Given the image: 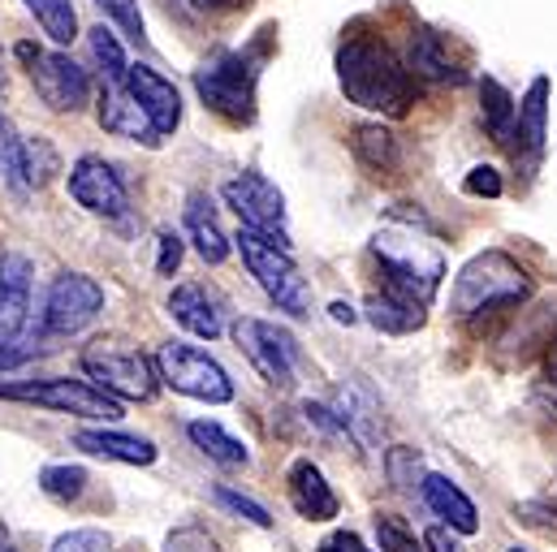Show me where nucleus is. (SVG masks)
<instances>
[{
	"instance_id": "nucleus-42",
	"label": "nucleus",
	"mask_w": 557,
	"mask_h": 552,
	"mask_svg": "<svg viewBox=\"0 0 557 552\" xmlns=\"http://www.w3.org/2000/svg\"><path fill=\"white\" fill-rule=\"evenodd\" d=\"M177 264H182V238L177 234H160V255H156V273L160 276H173L177 273Z\"/></svg>"
},
{
	"instance_id": "nucleus-41",
	"label": "nucleus",
	"mask_w": 557,
	"mask_h": 552,
	"mask_svg": "<svg viewBox=\"0 0 557 552\" xmlns=\"http://www.w3.org/2000/svg\"><path fill=\"white\" fill-rule=\"evenodd\" d=\"M462 190L467 195H480V199H502V173L497 168H488V164H475L471 173H467V181H462Z\"/></svg>"
},
{
	"instance_id": "nucleus-28",
	"label": "nucleus",
	"mask_w": 557,
	"mask_h": 552,
	"mask_svg": "<svg viewBox=\"0 0 557 552\" xmlns=\"http://www.w3.org/2000/svg\"><path fill=\"white\" fill-rule=\"evenodd\" d=\"M186 436H190V444L203 453V457H212L216 466H247V444L238 440V436H230L221 423H208V418H195V423H186Z\"/></svg>"
},
{
	"instance_id": "nucleus-49",
	"label": "nucleus",
	"mask_w": 557,
	"mask_h": 552,
	"mask_svg": "<svg viewBox=\"0 0 557 552\" xmlns=\"http://www.w3.org/2000/svg\"><path fill=\"white\" fill-rule=\"evenodd\" d=\"M0 91H4V61H0Z\"/></svg>"
},
{
	"instance_id": "nucleus-24",
	"label": "nucleus",
	"mask_w": 557,
	"mask_h": 552,
	"mask_svg": "<svg viewBox=\"0 0 557 552\" xmlns=\"http://www.w3.org/2000/svg\"><path fill=\"white\" fill-rule=\"evenodd\" d=\"M419 488H423V501L432 505V514L449 523V531H458V536H475L480 531V514H475L471 497L458 484H449L445 475H423Z\"/></svg>"
},
{
	"instance_id": "nucleus-22",
	"label": "nucleus",
	"mask_w": 557,
	"mask_h": 552,
	"mask_svg": "<svg viewBox=\"0 0 557 552\" xmlns=\"http://www.w3.org/2000/svg\"><path fill=\"white\" fill-rule=\"evenodd\" d=\"M407 70H411V78L462 83V70H458V61L449 57L445 35H436V30H428V26L411 30V43H407Z\"/></svg>"
},
{
	"instance_id": "nucleus-5",
	"label": "nucleus",
	"mask_w": 557,
	"mask_h": 552,
	"mask_svg": "<svg viewBox=\"0 0 557 552\" xmlns=\"http://www.w3.org/2000/svg\"><path fill=\"white\" fill-rule=\"evenodd\" d=\"M0 402H26L39 411L70 414V418H91V423H117L122 402L96 389L91 380H70V376H44V380H0Z\"/></svg>"
},
{
	"instance_id": "nucleus-15",
	"label": "nucleus",
	"mask_w": 557,
	"mask_h": 552,
	"mask_svg": "<svg viewBox=\"0 0 557 552\" xmlns=\"http://www.w3.org/2000/svg\"><path fill=\"white\" fill-rule=\"evenodd\" d=\"M126 91L135 96L143 117L151 122V130L160 138H169L182 126V96H177V87H173L160 70H151V65H131V70H126Z\"/></svg>"
},
{
	"instance_id": "nucleus-35",
	"label": "nucleus",
	"mask_w": 557,
	"mask_h": 552,
	"mask_svg": "<svg viewBox=\"0 0 557 552\" xmlns=\"http://www.w3.org/2000/svg\"><path fill=\"white\" fill-rule=\"evenodd\" d=\"M216 501H221L230 514H238L243 523L260 527V531H269V527H273V514H269L260 501H251V497H243V492H234V488H216Z\"/></svg>"
},
{
	"instance_id": "nucleus-4",
	"label": "nucleus",
	"mask_w": 557,
	"mask_h": 552,
	"mask_svg": "<svg viewBox=\"0 0 557 552\" xmlns=\"http://www.w3.org/2000/svg\"><path fill=\"white\" fill-rule=\"evenodd\" d=\"M256 83H260V57L256 52H212L195 70V91L199 100L225 117L230 126H251L256 122Z\"/></svg>"
},
{
	"instance_id": "nucleus-30",
	"label": "nucleus",
	"mask_w": 557,
	"mask_h": 552,
	"mask_svg": "<svg viewBox=\"0 0 557 552\" xmlns=\"http://www.w3.org/2000/svg\"><path fill=\"white\" fill-rule=\"evenodd\" d=\"M0 177L22 195L30 190V168H26V138L13 130V122L0 113Z\"/></svg>"
},
{
	"instance_id": "nucleus-33",
	"label": "nucleus",
	"mask_w": 557,
	"mask_h": 552,
	"mask_svg": "<svg viewBox=\"0 0 557 552\" xmlns=\"http://www.w3.org/2000/svg\"><path fill=\"white\" fill-rule=\"evenodd\" d=\"M96 4L104 9V17H113V26H117L126 39L147 43V22H143V13H139V0H96Z\"/></svg>"
},
{
	"instance_id": "nucleus-1",
	"label": "nucleus",
	"mask_w": 557,
	"mask_h": 552,
	"mask_svg": "<svg viewBox=\"0 0 557 552\" xmlns=\"http://www.w3.org/2000/svg\"><path fill=\"white\" fill-rule=\"evenodd\" d=\"M337 83L350 104L385 117H403L416 104V78L398 52L376 35H350L337 48Z\"/></svg>"
},
{
	"instance_id": "nucleus-2",
	"label": "nucleus",
	"mask_w": 557,
	"mask_h": 552,
	"mask_svg": "<svg viewBox=\"0 0 557 552\" xmlns=\"http://www.w3.org/2000/svg\"><path fill=\"white\" fill-rule=\"evenodd\" d=\"M416 225L419 216L394 212V221L372 238V260L381 264V276H385L389 293L428 306L436 298V289H441L445 260H441V251L423 234H416Z\"/></svg>"
},
{
	"instance_id": "nucleus-11",
	"label": "nucleus",
	"mask_w": 557,
	"mask_h": 552,
	"mask_svg": "<svg viewBox=\"0 0 557 552\" xmlns=\"http://www.w3.org/2000/svg\"><path fill=\"white\" fill-rule=\"evenodd\" d=\"M225 203L234 208V216L251 229V234H264L269 242L277 247H294L289 242V229H285V195L264 177V173H243L234 181H225Z\"/></svg>"
},
{
	"instance_id": "nucleus-48",
	"label": "nucleus",
	"mask_w": 557,
	"mask_h": 552,
	"mask_svg": "<svg viewBox=\"0 0 557 552\" xmlns=\"http://www.w3.org/2000/svg\"><path fill=\"white\" fill-rule=\"evenodd\" d=\"M4 540H9V531H4V523H0V552H4Z\"/></svg>"
},
{
	"instance_id": "nucleus-17",
	"label": "nucleus",
	"mask_w": 557,
	"mask_h": 552,
	"mask_svg": "<svg viewBox=\"0 0 557 552\" xmlns=\"http://www.w3.org/2000/svg\"><path fill=\"white\" fill-rule=\"evenodd\" d=\"M30 311V260L0 255V341H17Z\"/></svg>"
},
{
	"instance_id": "nucleus-29",
	"label": "nucleus",
	"mask_w": 557,
	"mask_h": 552,
	"mask_svg": "<svg viewBox=\"0 0 557 552\" xmlns=\"http://www.w3.org/2000/svg\"><path fill=\"white\" fill-rule=\"evenodd\" d=\"M22 4L35 13V22L44 26V35H48L57 48H65V43L78 39V13H74L70 0H22Z\"/></svg>"
},
{
	"instance_id": "nucleus-25",
	"label": "nucleus",
	"mask_w": 557,
	"mask_h": 552,
	"mask_svg": "<svg viewBox=\"0 0 557 552\" xmlns=\"http://www.w3.org/2000/svg\"><path fill=\"white\" fill-rule=\"evenodd\" d=\"M186 234H190V242H195L203 264H225L230 260V238H225L208 195H190L186 199Z\"/></svg>"
},
{
	"instance_id": "nucleus-19",
	"label": "nucleus",
	"mask_w": 557,
	"mask_h": 552,
	"mask_svg": "<svg viewBox=\"0 0 557 552\" xmlns=\"http://www.w3.org/2000/svg\"><path fill=\"white\" fill-rule=\"evenodd\" d=\"M169 315L190 333V337H221L225 333V319H221V302L203 289V285H177L169 293Z\"/></svg>"
},
{
	"instance_id": "nucleus-20",
	"label": "nucleus",
	"mask_w": 557,
	"mask_h": 552,
	"mask_svg": "<svg viewBox=\"0 0 557 552\" xmlns=\"http://www.w3.org/2000/svg\"><path fill=\"white\" fill-rule=\"evenodd\" d=\"M100 126L117 138H135V142H147L156 147L160 135L151 130V122L143 117V109L135 104V96L126 91V83H104L100 91Z\"/></svg>"
},
{
	"instance_id": "nucleus-43",
	"label": "nucleus",
	"mask_w": 557,
	"mask_h": 552,
	"mask_svg": "<svg viewBox=\"0 0 557 552\" xmlns=\"http://www.w3.org/2000/svg\"><path fill=\"white\" fill-rule=\"evenodd\" d=\"M315 552H368V544H363L355 531H333Z\"/></svg>"
},
{
	"instance_id": "nucleus-26",
	"label": "nucleus",
	"mask_w": 557,
	"mask_h": 552,
	"mask_svg": "<svg viewBox=\"0 0 557 552\" xmlns=\"http://www.w3.org/2000/svg\"><path fill=\"white\" fill-rule=\"evenodd\" d=\"M363 311H368V324H372L376 333H389V337H407V333H416V328L428 324V306L407 302V298H398V293H389V289L368 293Z\"/></svg>"
},
{
	"instance_id": "nucleus-7",
	"label": "nucleus",
	"mask_w": 557,
	"mask_h": 552,
	"mask_svg": "<svg viewBox=\"0 0 557 552\" xmlns=\"http://www.w3.org/2000/svg\"><path fill=\"white\" fill-rule=\"evenodd\" d=\"M83 372L91 376L96 389H104L117 402H147L156 398V363L143 350H126L117 341H96L83 350Z\"/></svg>"
},
{
	"instance_id": "nucleus-8",
	"label": "nucleus",
	"mask_w": 557,
	"mask_h": 552,
	"mask_svg": "<svg viewBox=\"0 0 557 552\" xmlns=\"http://www.w3.org/2000/svg\"><path fill=\"white\" fill-rule=\"evenodd\" d=\"M160 380L173 385L182 398H195V402H208V406L234 402V380L225 376V367L190 341L160 346Z\"/></svg>"
},
{
	"instance_id": "nucleus-36",
	"label": "nucleus",
	"mask_w": 557,
	"mask_h": 552,
	"mask_svg": "<svg viewBox=\"0 0 557 552\" xmlns=\"http://www.w3.org/2000/svg\"><path fill=\"white\" fill-rule=\"evenodd\" d=\"M376 544H381V552H423V544L407 531V523L394 514L376 518Z\"/></svg>"
},
{
	"instance_id": "nucleus-32",
	"label": "nucleus",
	"mask_w": 557,
	"mask_h": 552,
	"mask_svg": "<svg viewBox=\"0 0 557 552\" xmlns=\"http://www.w3.org/2000/svg\"><path fill=\"white\" fill-rule=\"evenodd\" d=\"M87 39H91V57H96V61H100V70H104V83H126L131 61H126L122 39H117L113 30H104V26H96Z\"/></svg>"
},
{
	"instance_id": "nucleus-9",
	"label": "nucleus",
	"mask_w": 557,
	"mask_h": 552,
	"mask_svg": "<svg viewBox=\"0 0 557 552\" xmlns=\"http://www.w3.org/2000/svg\"><path fill=\"white\" fill-rule=\"evenodd\" d=\"M17 57L26 61V74L52 113H78L91 104V74L70 52H39L30 43H17Z\"/></svg>"
},
{
	"instance_id": "nucleus-23",
	"label": "nucleus",
	"mask_w": 557,
	"mask_h": 552,
	"mask_svg": "<svg viewBox=\"0 0 557 552\" xmlns=\"http://www.w3.org/2000/svg\"><path fill=\"white\" fill-rule=\"evenodd\" d=\"M350 151H355V160H359L363 168H372L376 177H394V173L403 168V142H398V135H394L389 126H381V122L355 126V130H350Z\"/></svg>"
},
{
	"instance_id": "nucleus-40",
	"label": "nucleus",
	"mask_w": 557,
	"mask_h": 552,
	"mask_svg": "<svg viewBox=\"0 0 557 552\" xmlns=\"http://www.w3.org/2000/svg\"><path fill=\"white\" fill-rule=\"evenodd\" d=\"M48 346H35L30 337H17V341H0V376L4 372H17V367H26L30 359H39Z\"/></svg>"
},
{
	"instance_id": "nucleus-6",
	"label": "nucleus",
	"mask_w": 557,
	"mask_h": 552,
	"mask_svg": "<svg viewBox=\"0 0 557 552\" xmlns=\"http://www.w3.org/2000/svg\"><path fill=\"white\" fill-rule=\"evenodd\" d=\"M238 251H243V264L251 268V276L260 280V289L277 302L281 311H289V315H311V289H307V280L298 273L289 247H277V242H269L264 234L243 229Z\"/></svg>"
},
{
	"instance_id": "nucleus-3",
	"label": "nucleus",
	"mask_w": 557,
	"mask_h": 552,
	"mask_svg": "<svg viewBox=\"0 0 557 552\" xmlns=\"http://www.w3.org/2000/svg\"><path fill=\"white\" fill-rule=\"evenodd\" d=\"M528 298H532V276L523 273V264L510 260L506 251H484L458 268L449 289V311L475 328L484 319L510 315Z\"/></svg>"
},
{
	"instance_id": "nucleus-47",
	"label": "nucleus",
	"mask_w": 557,
	"mask_h": 552,
	"mask_svg": "<svg viewBox=\"0 0 557 552\" xmlns=\"http://www.w3.org/2000/svg\"><path fill=\"white\" fill-rule=\"evenodd\" d=\"M545 372H549V380L557 385V337L549 341V354H545Z\"/></svg>"
},
{
	"instance_id": "nucleus-46",
	"label": "nucleus",
	"mask_w": 557,
	"mask_h": 552,
	"mask_svg": "<svg viewBox=\"0 0 557 552\" xmlns=\"http://www.w3.org/2000/svg\"><path fill=\"white\" fill-rule=\"evenodd\" d=\"M329 311H333V319H337V324H355V311H350L346 302H333Z\"/></svg>"
},
{
	"instance_id": "nucleus-14",
	"label": "nucleus",
	"mask_w": 557,
	"mask_h": 552,
	"mask_svg": "<svg viewBox=\"0 0 557 552\" xmlns=\"http://www.w3.org/2000/svg\"><path fill=\"white\" fill-rule=\"evenodd\" d=\"M545 138H549V78H532L528 96L519 100V122H515V164L532 177L541 168V155H545Z\"/></svg>"
},
{
	"instance_id": "nucleus-39",
	"label": "nucleus",
	"mask_w": 557,
	"mask_h": 552,
	"mask_svg": "<svg viewBox=\"0 0 557 552\" xmlns=\"http://www.w3.org/2000/svg\"><path fill=\"white\" fill-rule=\"evenodd\" d=\"M164 552H221V544L203 531V527H177V531H169V540H164Z\"/></svg>"
},
{
	"instance_id": "nucleus-12",
	"label": "nucleus",
	"mask_w": 557,
	"mask_h": 552,
	"mask_svg": "<svg viewBox=\"0 0 557 552\" xmlns=\"http://www.w3.org/2000/svg\"><path fill=\"white\" fill-rule=\"evenodd\" d=\"M234 341H238V350L251 359V367L273 385V389H285V385H294V367H298V346H294V337L277 328V324H269V319H256V315H243V319H234Z\"/></svg>"
},
{
	"instance_id": "nucleus-31",
	"label": "nucleus",
	"mask_w": 557,
	"mask_h": 552,
	"mask_svg": "<svg viewBox=\"0 0 557 552\" xmlns=\"http://www.w3.org/2000/svg\"><path fill=\"white\" fill-rule=\"evenodd\" d=\"M39 488H44L52 501L70 505V501H78V497L87 492V471H83V466H70V462L44 466V471H39Z\"/></svg>"
},
{
	"instance_id": "nucleus-27",
	"label": "nucleus",
	"mask_w": 557,
	"mask_h": 552,
	"mask_svg": "<svg viewBox=\"0 0 557 552\" xmlns=\"http://www.w3.org/2000/svg\"><path fill=\"white\" fill-rule=\"evenodd\" d=\"M480 117H484V130L497 147H510L515 142V122H519V104L515 96L497 83V78H484L480 83Z\"/></svg>"
},
{
	"instance_id": "nucleus-37",
	"label": "nucleus",
	"mask_w": 557,
	"mask_h": 552,
	"mask_svg": "<svg viewBox=\"0 0 557 552\" xmlns=\"http://www.w3.org/2000/svg\"><path fill=\"white\" fill-rule=\"evenodd\" d=\"M515 523L528 527V531H541V536H557V505H549V501H523V505H515Z\"/></svg>"
},
{
	"instance_id": "nucleus-45",
	"label": "nucleus",
	"mask_w": 557,
	"mask_h": 552,
	"mask_svg": "<svg viewBox=\"0 0 557 552\" xmlns=\"http://www.w3.org/2000/svg\"><path fill=\"white\" fill-rule=\"evenodd\" d=\"M199 13H243V9H251L256 0H190Z\"/></svg>"
},
{
	"instance_id": "nucleus-10",
	"label": "nucleus",
	"mask_w": 557,
	"mask_h": 552,
	"mask_svg": "<svg viewBox=\"0 0 557 552\" xmlns=\"http://www.w3.org/2000/svg\"><path fill=\"white\" fill-rule=\"evenodd\" d=\"M104 311V285L87 273H61L48 285L44 298V315L39 328L48 337H74L87 324H96V315Z\"/></svg>"
},
{
	"instance_id": "nucleus-16",
	"label": "nucleus",
	"mask_w": 557,
	"mask_h": 552,
	"mask_svg": "<svg viewBox=\"0 0 557 552\" xmlns=\"http://www.w3.org/2000/svg\"><path fill=\"white\" fill-rule=\"evenodd\" d=\"M285 492H289L294 514L307 518V523H329V518H337V510H342L337 492L329 488L324 471H320L311 457H298V462L289 466V475H285Z\"/></svg>"
},
{
	"instance_id": "nucleus-38",
	"label": "nucleus",
	"mask_w": 557,
	"mask_h": 552,
	"mask_svg": "<svg viewBox=\"0 0 557 552\" xmlns=\"http://www.w3.org/2000/svg\"><path fill=\"white\" fill-rule=\"evenodd\" d=\"M52 552H113V540L100 527H74L52 544Z\"/></svg>"
},
{
	"instance_id": "nucleus-50",
	"label": "nucleus",
	"mask_w": 557,
	"mask_h": 552,
	"mask_svg": "<svg viewBox=\"0 0 557 552\" xmlns=\"http://www.w3.org/2000/svg\"><path fill=\"white\" fill-rule=\"evenodd\" d=\"M510 552H528V549H519V544H515V549H510Z\"/></svg>"
},
{
	"instance_id": "nucleus-21",
	"label": "nucleus",
	"mask_w": 557,
	"mask_h": 552,
	"mask_svg": "<svg viewBox=\"0 0 557 552\" xmlns=\"http://www.w3.org/2000/svg\"><path fill=\"white\" fill-rule=\"evenodd\" d=\"M333 414H337V423H342L346 436H355L363 449H376V440H381V402H376L363 385L346 380V385L337 389Z\"/></svg>"
},
{
	"instance_id": "nucleus-18",
	"label": "nucleus",
	"mask_w": 557,
	"mask_h": 552,
	"mask_svg": "<svg viewBox=\"0 0 557 552\" xmlns=\"http://www.w3.org/2000/svg\"><path fill=\"white\" fill-rule=\"evenodd\" d=\"M74 449L91 453V457H109V462H126V466H151L156 462V440L135 436V431H113V427H83L74 431Z\"/></svg>"
},
{
	"instance_id": "nucleus-13",
	"label": "nucleus",
	"mask_w": 557,
	"mask_h": 552,
	"mask_svg": "<svg viewBox=\"0 0 557 552\" xmlns=\"http://www.w3.org/2000/svg\"><path fill=\"white\" fill-rule=\"evenodd\" d=\"M70 199L91 212V216H104V221H122L131 212V195L117 177V168L100 155H83L74 168H70Z\"/></svg>"
},
{
	"instance_id": "nucleus-44",
	"label": "nucleus",
	"mask_w": 557,
	"mask_h": 552,
	"mask_svg": "<svg viewBox=\"0 0 557 552\" xmlns=\"http://www.w3.org/2000/svg\"><path fill=\"white\" fill-rule=\"evenodd\" d=\"M423 549L428 552H467L458 544V536L454 531H445V527H432L428 536H423Z\"/></svg>"
},
{
	"instance_id": "nucleus-34",
	"label": "nucleus",
	"mask_w": 557,
	"mask_h": 552,
	"mask_svg": "<svg viewBox=\"0 0 557 552\" xmlns=\"http://www.w3.org/2000/svg\"><path fill=\"white\" fill-rule=\"evenodd\" d=\"M385 471H389V479L398 488H416V479L423 484V457H419L416 449H407V444H398V449L385 453Z\"/></svg>"
}]
</instances>
